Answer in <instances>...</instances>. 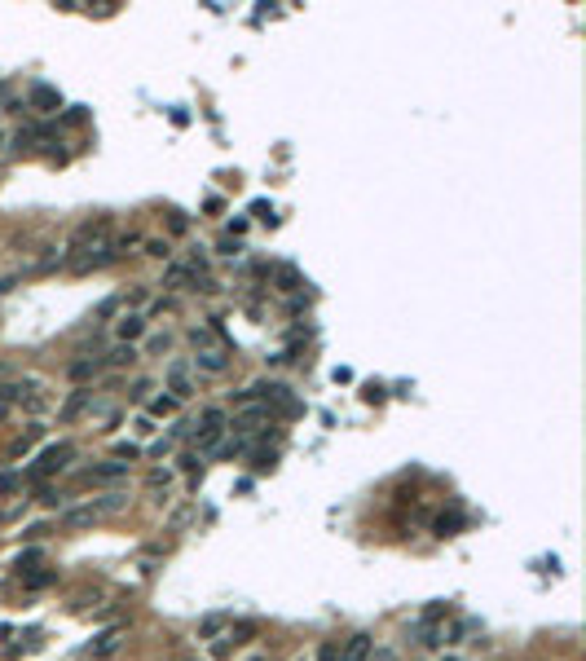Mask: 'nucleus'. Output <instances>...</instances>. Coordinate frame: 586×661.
Segmentation results:
<instances>
[{"label": "nucleus", "instance_id": "obj_24", "mask_svg": "<svg viewBox=\"0 0 586 661\" xmlns=\"http://www.w3.org/2000/svg\"><path fill=\"white\" fill-rule=\"evenodd\" d=\"M318 661H340V644H335V640L322 644V648H318Z\"/></svg>", "mask_w": 586, "mask_h": 661}, {"label": "nucleus", "instance_id": "obj_35", "mask_svg": "<svg viewBox=\"0 0 586 661\" xmlns=\"http://www.w3.org/2000/svg\"><path fill=\"white\" fill-rule=\"evenodd\" d=\"M445 661H454V657H445Z\"/></svg>", "mask_w": 586, "mask_h": 661}, {"label": "nucleus", "instance_id": "obj_19", "mask_svg": "<svg viewBox=\"0 0 586 661\" xmlns=\"http://www.w3.org/2000/svg\"><path fill=\"white\" fill-rule=\"evenodd\" d=\"M190 344H194V348H212V344H216V335H212L208 326H190Z\"/></svg>", "mask_w": 586, "mask_h": 661}, {"label": "nucleus", "instance_id": "obj_28", "mask_svg": "<svg viewBox=\"0 0 586 661\" xmlns=\"http://www.w3.org/2000/svg\"><path fill=\"white\" fill-rule=\"evenodd\" d=\"M370 661H401L393 648H370Z\"/></svg>", "mask_w": 586, "mask_h": 661}, {"label": "nucleus", "instance_id": "obj_15", "mask_svg": "<svg viewBox=\"0 0 586 661\" xmlns=\"http://www.w3.org/2000/svg\"><path fill=\"white\" fill-rule=\"evenodd\" d=\"M181 283H190V269L186 265H168L163 269V287H181Z\"/></svg>", "mask_w": 586, "mask_h": 661}, {"label": "nucleus", "instance_id": "obj_3", "mask_svg": "<svg viewBox=\"0 0 586 661\" xmlns=\"http://www.w3.org/2000/svg\"><path fill=\"white\" fill-rule=\"evenodd\" d=\"M168 388H172V397H176V401L194 397V379H190V362H186V358L168 362Z\"/></svg>", "mask_w": 586, "mask_h": 661}, {"label": "nucleus", "instance_id": "obj_21", "mask_svg": "<svg viewBox=\"0 0 586 661\" xmlns=\"http://www.w3.org/2000/svg\"><path fill=\"white\" fill-rule=\"evenodd\" d=\"M251 216H256V221H269V225H273V203L256 198V203H251Z\"/></svg>", "mask_w": 586, "mask_h": 661}, {"label": "nucleus", "instance_id": "obj_11", "mask_svg": "<svg viewBox=\"0 0 586 661\" xmlns=\"http://www.w3.org/2000/svg\"><path fill=\"white\" fill-rule=\"evenodd\" d=\"M273 287H278V291H300V287H304V283H300V269L287 265V261L273 265Z\"/></svg>", "mask_w": 586, "mask_h": 661}, {"label": "nucleus", "instance_id": "obj_32", "mask_svg": "<svg viewBox=\"0 0 586 661\" xmlns=\"http://www.w3.org/2000/svg\"><path fill=\"white\" fill-rule=\"evenodd\" d=\"M146 393H150V384H146V379H137V384H133V393H128V397H137V401H141Z\"/></svg>", "mask_w": 586, "mask_h": 661}, {"label": "nucleus", "instance_id": "obj_20", "mask_svg": "<svg viewBox=\"0 0 586 661\" xmlns=\"http://www.w3.org/2000/svg\"><path fill=\"white\" fill-rule=\"evenodd\" d=\"M454 529H463V512H450V516L437 520V533H441V538H445V533H454Z\"/></svg>", "mask_w": 586, "mask_h": 661}, {"label": "nucleus", "instance_id": "obj_16", "mask_svg": "<svg viewBox=\"0 0 586 661\" xmlns=\"http://www.w3.org/2000/svg\"><path fill=\"white\" fill-rule=\"evenodd\" d=\"M97 366H101V358H80V362H71V379H89Z\"/></svg>", "mask_w": 586, "mask_h": 661}, {"label": "nucleus", "instance_id": "obj_30", "mask_svg": "<svg viewBox=\"0 0 586 661\" xmlns=\"http://www.w3.org/2000/svg\"><path fill=\"white\" fill-rule=\"evenodd\" d=\"M221 251H225V256H238L243 243H238V238H225V243H221Z\"/></svg>", "mask_w": 586, "mask_h": 661}, {"label": "nucleus", "instance_id": "obj_29", "mask_svg": "<svg viewBox=\"0 0 586 661\" xmlns=\"http://www.w3.org/2000/svg\"><path fill=\"white\" fill-rule=\"evenodd\" d=\"M146 251H150V256H163V261L172 256V247H168V243H146Z\"/></svg>", "mask_w": 586, "mask_h": 661}, {"label": "nucleus", "instance_id": "obj_23", "mask_svg": "<svg viewBox=\"0 0 586 661\" xmlns=\"http://www.w3.org/2000/svg\"><path fill=\"white\" fill-rule=\"evenodd\" d=\"M168 480H172V472H168V468H155V472L146 476V485H163V490H168Z\"/></svg>", "mask_w": 586, "mask_h": 661}, {"label": "nucleus", "instance_id": "obj_26", "mask_svg": "<svg viewBox=\"0 0 586 661\" xmlns=\"http://www.w3.org/2000/svg\"><path fill=\"white\" fill-rule=\"evenodd\" d=\"M22 401H27V410H31V415H40V410H44V405H49V401H44L40 393H27V397H22Z\"/></svg>", "mask_w": 586, "mask_h": 661}, {"label": "nucleus", "instance_id": "obj_18", "mask_svg": "<svg viewBox=\"0 0 586 661\" xmlns=\"http://www.w3.org/2000/svg\"><path fill=\"white\" fill-rule=\"evenodd\" d=\"M106 362H111V366H128V362H137V348H133V344H119Z\"/></svg>", "mask_w": 586, "mask_h": 661}, {"label": "nucleus", "instance_id": "obj_17", "mask_svg": "<svg viewBox=\"0 0 586 661\" xmlns=\"http://www.w3.org/2000/svg\"><path fill=\"white\" fill-rule=\"evenodd\" d=\"M97 520V512H93V507H80V512H66V525L71 529H84V525H93Z\"/></svg>", "mask_w": 586, "mask_h": 661}, {"label": "nucleus", "instance_id": "obj_25", "mask_svg": "<svg viewBox=\"0 0 586 661\" xmlns=\"http://www.w3.org/2000/svg\"><path fill=\"white\" fill-rule=\"evenodd\" d=\"M18 480H22L18 472H5V476H0V494H14V490H18Z\"/></svg>", "mask_w": 586, "mask_h": 661}, {"label": "nucleus", "instance_id": "obj_12", "mask_svg": "<svg viewBox=\"0 0 586 661\" xmlns=\"http://www.w3.org/2000/svg\"><path fill=\"white\" fill-rule=\"evenodd\" d=\"M115 330H119V340H123V344H133V340L141 335V330H146V318H141V313H123Z\"/></svg>", "mask_w": 586, "mask_h": 661}, {"label": "nucleus", "instance_id": "obj_1", "mask_svg": "<svg viewBox=\"0 0 586 661\" xmlns=\"http://www.w3.org/2000/svg\"><path fill=\"white\" fill-rule=\"evenodd\" d=\"M71 454H75V445H71V441H62V445H49V450L40 454V459H36L31 476H36V480H44V476H54V472H62V468H66V459H71Z\"/></svg>", "mask_w": 586, "mask_h": 661}, {"label": "nucleus", "instance_id": "obj_14", "mask_svg": "<svg viewBox=\"0 0 586 661\" xmlns=\"http://www.w3.org/2000/svg\"><path fill=\"white\" fill-rule=\"evenodd\" d=\"M119 507H128V498L115 490V494H101V498L93 503V512H97V516H106V512H119Z\"/></svg>", "mask_w": 586, "mask_h": 661}, {"label": "nucleus", "instance_id": "obj_27", "mask_svg": "<svg viewBox=\"0 0 586 661\" xmlns=\"http://www.w3.org/2000/svg\"><path fill=\"white\" fill-rule=\"evenodd\" d=\"M49 582H54V573H31V577H27V587L40 591V587H49Z\"/></svg>", "mask_w": 586, "mask_h": 661}, {"label": "nucleus", "instance_id": "obj_9", "mask_svg": "<svg viewBox=\"0 0 586 661\" xmlns=\"http://www.w3.org/2000/svg\"><path fill=\"white\" fill-rule=\"evenodd\" d=\"M123 476H128V463H119V459L97 463V468H89V472H84V480H101V485H111V480H123Z\"/></svg>", "mask_w": 586, "mask_h": 661}, {"label": "nucleus", "instance_id": "obj_31", "mask_svg": "<svg viewBox=\"0 0 586 661\" xmlns=\"http://www.w3.org/2000/svg\"><path fill=\"white\" fill-rule=\"evenodd\" d=\"M172 450V437H163V441H155V450H150V454H155V459H163V454Z\"/></svg>", "mask_w": 586, "mask_h": 661}, {"label": "nucleus", "instance_id": "obj_4", "mask_svg": "<svg viewBox=\"0 0 586 661\" xmlns=\"http://www.w3.org/2000/svg\"><path fill=\"white\" fill-rule=\"evenodd\" d=\"M27 111H40V115H49V111H58L62 106V97H58V89H49V84H31L27 89V101H22Z\"/></svg>", "mask_w": 586, "mask_h": 661}, {"label": "nucleus", "instance_id": "obj_34", "mask_svg": "<svg viewBox=\"0 0 586 661\" xmlns=\"http://www.w3.org/2000/svg\"><path fill=\"white\" fill-rule=\"evenodd\" d=\"M295 661H309V657H295Z\"/></svg>", "mask_w": 586, "mask_h": 661}, {"label": "nucleus", "instance_id": "obj_8", "mask_svg": "<svg viewBox=\"0 0 586 661\" xmlns=\"http://www.w3.org/2000/svg\"><path fill=\"white\" fill-rule=\"evenodd\" d=\"M208 375H225L229 370V358H225V348L221 344H212V348H198V358H194Z\"/></svg>", "mask_w": 586, "mask_h": 661}, {"label": "nucleus", "instance_id": "obj_6", "mask_svg": "<svg viewBox=\"0 0 586 661\" xmlns=\"http://www.w3.org/2000/svg\"><path fill=\"white\" fill-rule=\"evenodd\" d=\"M251 635H256V622H229V626L221 630V640H216V652H225V648H238V644H247Z\"/></svg>", "mask_w": 586, "mask_h": 661}, {"label": "nucleus", "instance_id": "obj_13", "mask_svg": "<svg viewBox=\"0 0 586 661\" xmlns=\"http://www.w3.org/2000/svg\"><path fill=\"white\" fill-rule=\"evenodd\" d=\"M225 626H229V617H225V613H208V617L198 622V640H212V644H216Z\"/></svg>", "mask_w": 586, "mask_h": 661}, {"label": "nucleus", "instance_id": "obj_33", "mask_svg": "<svg viewBox=\"0 0 586 661\" xmlns=\"http://www.w3.org/2000/svg\"><path fill=\"white\" fill-rule=\"evenodd\" d=\"M0 150H5V133H0Z\"/></svg>", "mask_w": 586, "mask_h": 661}, {"label": "nucleus", "instance_id": "obj_5", "mask_svg": "<svg viewBox=\"0 0 586 661\" xmlns=\"http://www.w3.org/2000/svg\"><path fill=\"white\" fill-rule=\"evenodd\" d=\"M84 410H93V388H75L66 401H62V410H58V423H75Z\"/></svg>", "mask_w": 586, "mask_h": 661}, {"label": "nucleus", "instance_id": "obj_2", "mask_svg": "<svg viewBox=\"0 0 586 661\" xmlns=\"http://www.w3.org/2000/svg\"><path fill=\"white\" fill-rule=\"evenodd\" d=\"M111 261H115L111 243H93V247H80V256H71L66 265H71L75 273H89V269H101V265H111Z\"/></svg>", "mask_w": 586, "mask_h": 661}, {"label": "nucleus", "instance_id": "obj_22", "mask_svg": "<svg viewBox=\"0 0 586 661\" xmlns=\"http://www.w3.org/2000/svg\"><path fill=\"white\" fill-rule=\"evenodd\" d=\"M176 410V397H159V401H150V415H172Z\"/></svg>", "mask_w": 586, "mask_h": 661}, {"label": "nucleus", "instance_id": "obj_7", "mask_svg": "<svg viewBox=\"0 0 586 661\" xmlns=\"http://www.w3.org/2000/svg\"><path fill=\"white\" fill-rule=\"evenodd\" d=\"M370 648H375V640H370L366 630H358V635H348V640H344L340 661H370Z\"/></svg>", "mask_w": 586, "mask_h": 661}, {"label": "nucleus", "instance_id": "obj_10", "mask_svg": "<svg viewBox=\"0 0 586 661\" xmlns=\"http://www.w3.org/2000/svg\"><path fill=\"white\" fill-rule=\"evenodd\" d=\"M119 644H123V626H111V630H101L97 640L89 644V652H93V657H111Z\"/></svg>", "mask_w": 586, "mask_h": 661}]
</instances>
